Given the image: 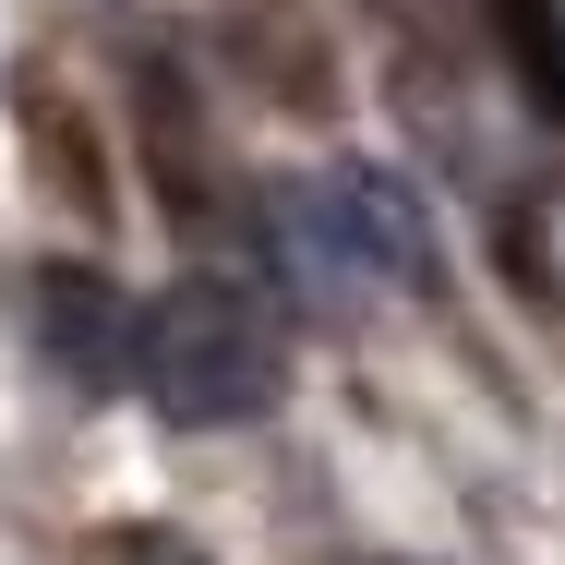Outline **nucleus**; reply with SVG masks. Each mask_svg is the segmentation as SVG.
<instances>
[{"instance_id": "f257e3e1", "label": "nucleus", "mask_w": 565, "mask_h": 565, "mask_svg": "<svg viewBox=\"0 0 565 565\" xmlns=\"http://www.w3.org/2000/svg\"><path fill=\"white\" fill-rule=\"evenodd\" d=\"M120 385H145V409H157V422L217 434V422L277 409L289 361H277L265 301H241L228 277H169L157 301H132V361H120Z\"/></svg>"}, {"instance_id": "20e7f679", "label": "nucleus", "mask_w": 565, "mask_h": 565, "mask_svg": "<svg viewBox=\"0 0 565 565\" xmlns=\"http://www.w3.org/2000/svg\"><path fill=\"white\" fill-rule=\"evenodd\" d=\"M505 241H518V277H530L542 301H565V181L542 193V205H518V217H505Z\"/></svg>"}, {"instance_id": "f03ea898", "label": "nucleus", "mask_w": 565, "mask_h": 565, "mask_svg": "<svg viewBox=\"0 0 565 565\" xmlns=\"http://www.w3.org/2000/svg\"><path fill=\"white\" fill-rule=\"evenodd\" d=\"M277 217L301 228V253H326L349 277H373V289H434L446 277V253H434V217H422V193L397 181V169H326V181H301Z\"/></svg>"}, {"instance_id": "7ed1b4c3", "label": "nucleus", "mask_w": 565, "mask_h": 565, "mask_svg": "<svg viewBox=\"0 0 565 565\" xmlns=\"http://www.w3.org/2000/svg\"><path fill=\"white\" fill-rule=\"evenodd\" d=\"M36 349H49V373L61 385H120V361H132V301H120L109 277H85V265H49L36 277Z\"/></svg>"}, {"instance_id": "39448f33", "label": "nucleus", "mask_w": 565, "mask_h": 565, "mask_svg": "<svg viewBox=\"0 0 565 565\" xmlns=\"http://www.w3.org/2000/svg\"><path fill=\"white\" fill-rule=\"evenodd\" d=\"M109 565H205V554H193L181 530H120V554H109Z\"/></svg>"}]
</instances>
